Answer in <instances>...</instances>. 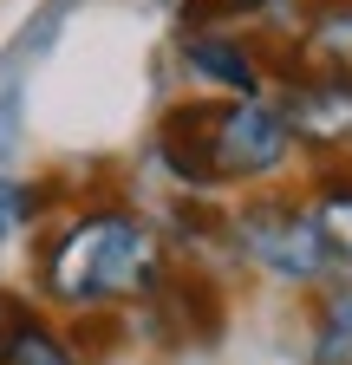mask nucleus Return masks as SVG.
Listing matches in <instances>:
<instances>
[{
  "instance_id": "nucleus-10",
  "label": "nucleus",
  "mask_w": 352,
  "mask_h": 365,
  "mask_svg": "<svg viewBox=\"0 0 352 365\" xmlns=\"http://www.w3.org/2000/svg\"><path fill=\"white\" fill-rule=\"evenodd\" d=\"M46 202H53V182H20L7 170V176H0V242H20L26 228H39Z\"/></svg>"
},
{
  "instance_id": "nucleus-4",
  "label": "nucleus",
  "mask_w": 352,
  "mask_h": 365,
  "mask_svg": "<svg viewBox=\"0 0 352 365\" xmlns=\"http://www.w3.org/2000/svg\"><path fill=\"white\" fill-rule=\"evenodd\" d=\"M281 118L294 130V144L320 150V157L352 150V78L346 72H326V66L306 72V78H294L287 98H281Z\"/></svg>"
},
{
  "instance_id": "nucleus-8",
  "label": "nucleus",
  "mask_w": 352,
  "mask_h": 365,
  "mask_svg": "<svg viewBox=\"0 0 352 365\" xmlns=\"http://www.w3.org/2000/svg\"><path fill=\"white\" fill-rule=\"evenodd\" d=\"M314 365H352V287H326L314 307Z\"/></svg>"
},
{
  "instance_id": "nucleus-6",
  "label": "nucleus",
  "mask_w": 352,
  "mask_h": 365,
  "mask_svg": "<svg viewBox=\"0 0 352 365\" xmlns=\"http://www.w3.org/2000/svg\"><path fill=\"white\" fill-rule=\"evenodd\" d=\"M0 365H85L72 339L20 294H0Z\"/></svg>"
},
{
  "instance_id": "nucleus-1",
  "label": "nucleus",
  "mask_w": 352,
  "mask_h": 365,
  "mask_svg": "<svg viewBox=\"0 0 352 365\" xmlns=\"http://www.w3.org/2000/svg\"><path fill=\"white\" fill-rule=\"evenodd\" d=\"M163 235L124 202H92L66 215L33 255V287L59 313H118V307H150L163 287Z\"/></svg>"
},
{
  "instance_id": "nucleus-7",
  "label": "nucleus",
  "mask_w": 352,
  "mask_h": 365,
  "mask_svg": "<svg viewBox=\"0 0 352 365\" xmlns=\"http://www.w3.org/2000/svg\"><path fill=\"white\" fill-rule=\"evenodd\" d=\"M306 209H314V228H320L333 267H352V170H326Z\"/></svg>"
},
{
  "instance_id": "nucleus-5",
  "label": "nucleus",
  "mask_w": 352,
  "mask_h": 365,
  "mask_svg": "<svg viewBox=\"0 0 352 365\" xmlns=\"http://www.w3.org/2000/svg\"><path fill=\"white\" fill-rule=\"evenodd\" d=\"M176 53H183V66L202 85L229 91V98H254V91H268V66H261L254 39H242L229 26H190L183 39H176Z\"/></svg>"
},
{
  "instance_id": "nucleus-9",
  "label": "nucleus",
  "mask_w": 352,
  "mask_h": 365,
  "mask_svg": "<svg viewBox=\"0 0 352 365\" xmlns=\"http://www.w3.org/2000/svg\"><path fill=\"white\" fill-rule=\"evenodd\" d=\"M306 53H314L326 72L352 78V0H326V7L306 20Z\"/></svg>"
},
{
  "instance_id": "nucleus-11",
  "label": "nucleus",
  "mask_w": 352,
  "mask_h": 365,
  "mask_svg": "<svg viewBox=\"0 0 352 365\" xmlns=\"http://www.w3.org/2000/svg\"><path fill=\"white\" fill-rule=\"evenodd\" d=\"M20 144H26V85H20V72H7L0 78V176L14 170Z\"/></svg>"
},
{
  "instance_id": "nucleus-2",
  "label": "nucleus",
  "mask_w": 352,
  "mask_h": 365,
  "mask_svg": "<svg viewBox=\"0 0 352 365\" xmlns=\"http://www.w3.org/2000/svg\"><path fill=\"white\" fill-rule=\"evenodd\" d=\"M287 157H294V130L268 91L222 98V105H176L157 124V163L190 196H209L222 182H261Z\"/></svg>"
},
{
  "instance_id": "nucleus-3",
  "label": "nucleus",
  "mask_w": 352,
  "mask_h": 365,
  "mask_svg": "<svg viewBox=\"0 0 352 365\" xmlns=\"http://www.w3.org/2000/svg\"><path fill=\"white\" fill-rule=\"evenodd\" d=\"M222 242L281 287H326V274H333V255L314 228V209L287 202V196H248L242 209H229Z\"/></svg>"
}]
</instances>
